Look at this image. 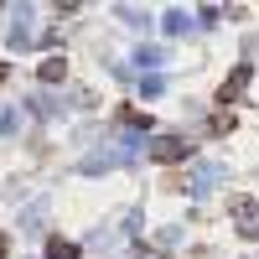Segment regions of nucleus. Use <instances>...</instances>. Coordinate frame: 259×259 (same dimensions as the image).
<instances>
[{
  "instance_id": "obj_2",
  "label": "nucleus",
  "mask_w": 259,
  "mask_h": 259,
  "mask_svg": "<svg viewBox=\"0 0 259 259\" xmlns=\"http://www.w3.org/2000/svg\"><path fill=\"white\" fill-rule=\"evenodd\" d=\"M150 156H156V161H182V156H187V140L161 135V140H150Z\"/></svg>"
},
{
  "instance_id": "obj_1",
  "label": "nucleus",
  "mask_w": 259,
  "mask_h": 259,
  "mask_svg": "<svg viewBox=\"0 0 259 259\" xmlns=\"http://www.w3.org/2000/svg\"><path fill=\"white\" fill-rule=\"evenodd\" d=\"M223 177H228V166H218V161H202L197 171H192V192L202 197V192H212V187H218Z\"/></svg>"
},
{
  "instance_id": "obj_8",
  "label": "nucleus",
  "mask_w": 259,
  "mask_h": 259,
  "mask_svg": "<svg viewBox=\"0 0 259 259\" xmlns=\"http://www.w3.org/2000/svg\"><path fill=\"white\" fill-rule=\"evenodd\" d=\"M0 259H6V233H0Z\"/></svg>"
},
{
  "instance_id": "obj_6",
  "label": "nucleus",
  "mask_w": 259,
  "mask_h": 259,
  "mask_svg": "<svg viewBox=\"0 0 259 259\" xmlns=\"http://www.w3.org/2000/svg\"><path fill=\"white\" fill-rule=\"evenodd\" d=\"M161 62H166L161 47H145V52H140V68H161Z\"/></svg>"
},
{
  "instance_id": "obj_5",
  "label": "nucleus",
  "mask_w": 259,
  "mask_h": 259,
  "mask_svg": "<svg viewBox=\"0 0 259 259\" xmlns=\"http://www.w3.org/2000/svg\"><path fill=\"white\" fill-rule=\"evenodd\" d=\"M187 26H192L187 11H171V16H166V31H187Z\"/></svg>"
},
{
  "instance_id": "obj_7",
  "label": "nucleus",
  "mask_w": 259,
  "mask_h": 259,
  "mask_svg": "<svg viewBox=\"0 0 259 259\" xmlns=\"http://www.w3.org/2000/svg\"><path fill=\"white\" fill-rule=\"evenodd\" d=\"M52 259H78V249H73V244H62V239H52Z\"/></svg>"
},
{
  "instance_id": "obj_4",
  "label": "nucleus",
  "mask_w": 259,
  "mask_h": 259,
  "mask_svg": "<svg viewBox=\"0 0 259 259\" xmlns=\"http://www.w3.org/2000/svg\"><path fill=\"white\" fill-rule=\"evenodd\" d=\"M239 223H244L249 239H259V207H254V202H239Z\"/></svg>"
},
{
  "instance_id": "obj_3",
  "label": "nucleus",
  "mask_w": 259,
  "mask_h": 259,
  "mask_svg": "<svg viewBox=\"0 0 259 259\" xmlns=\"http://www.w3.org/2000/svg\"><path fill=\"white\" fill-rule=\"evenodd\" d=\"M244 89H249V62H244V68H233V78L223 83V104H233V99H239Z\"/></svg>"
}]
</instances>
